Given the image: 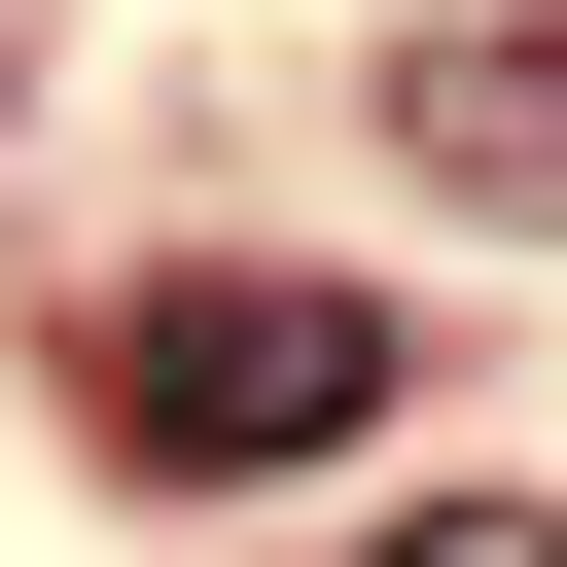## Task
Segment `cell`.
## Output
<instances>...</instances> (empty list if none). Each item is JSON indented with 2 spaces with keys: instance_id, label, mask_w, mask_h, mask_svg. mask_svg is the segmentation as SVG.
<instances>
[{
  "instance_id": "6da1fadb",
  "label": "cell",
  "mask_w": 567,
  "mask_h": 567,
  "mask_svg": "<svg viewBox=\"0 0 567 567\" xmlns=\"http://www.w3.org/2000/svg\"><path fill=\"white\" fill-rule=\"evenodd\" d=\"M106 425H142L177 496L354 461V425H390V319H354V284H142V319H106Z\"/></svg>"
},
{
  "instance_id": "7a4b0ae2",
  "label": "cell",
  "mask_w": 567,
  "mask_h": 567,
  "mask_svg": "<svg viewBox=\"0 0 567 567\" xmlns=\"http://www.w3.org/2000/svg\"><path fill=\"white\" fill-rule=\"evenodd\" d=\"M425 177L461 213H567V35H425Z\"/></svg>"
},
{
  "instance_id": "3957f363",
  "label": "cell",
  "mask_w": 567,
  "mask_h": 567,
  "mask_svg": "<svg viewBox=\"0 0 567 567\" xmlns=\"http://www.w3.org/2000/svg\"><path fill=\"white\" fill-rule=\"evenodd\" d=\"M390 567H567V496H425V532H390Z\"/></svg>"
}]
</instances>
